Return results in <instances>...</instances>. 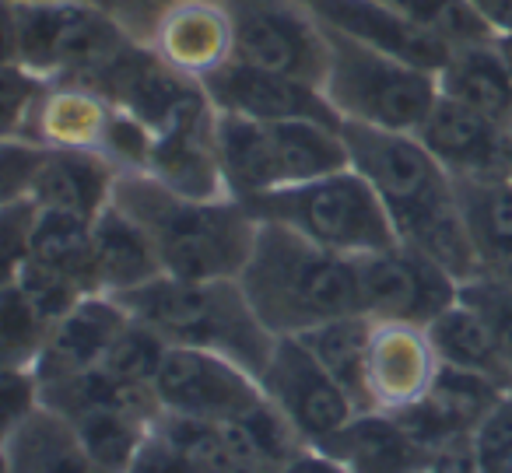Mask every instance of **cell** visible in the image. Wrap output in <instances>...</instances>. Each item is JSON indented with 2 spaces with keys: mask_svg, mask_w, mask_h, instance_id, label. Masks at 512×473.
<instances>
[{
  "mask_svg": "<svg viewBox=\"0 0 512 473\" xmlns=\"http://www.w3.org/2000/svg\"><path fill=\"white\" fill-rule=\"evenodd\" d=\"M43 407V386L32 368H4V431L18 428Z\"/></svg>",
  "mask_w": 512,
  "mask_h": 473,
  "instance_id": "obj_39",
  "label": "cell"
},
{
  "mask_svg": "<svg viewBox=\"0 0 512 473\" xmlns=\"http://www.w3.org/2000/svg\"><path fill=\"white\" fill-rule=\"evenodd\" d=\"M505 134H509V141H512V120H509V127H505Z\"/></svg>",
  "mask_w": 512,
  "mask_h": 473,
  "instance_id": "obj_50",
  "label": "cell"
},
{
  "mask_svg": "<svg viewBox=\"0 0 512 473\" xmlns=\"http://www.w3.org/2000/svg\"><path fill=\"white\" fill-rule=\"evenodd\" d=\"M355 267L362 312L376 323L428 326L460 298V281L404 242L358 256Z\"/></svg>",
  "mask_w": 512,
  "mask_h": 473,
  "instance_id": "obj_9",
  "label": "cell"
},
{
  "mask_svg": "<svg viewBox=\"0 0 512 473\" xmlns=\"http://www.w3.org/2000/svg\"><path fill=\"white\" fill-rule=\"evenodd\" d=\"M460 298H467L484 316V323L491 326L498 351H502L505 365H509V372H512V288L495 270H484L481 277L460 284Z\"/></svg>",
  "mask_w": 512,
  "mask_h": 473,
  "instance_id": "obj_36",
  "label": "cell"
},
{
  "mask_svg": "<svg viewBox=\"0 0 512 473\" xmlns=\"http://www.w3.org/2000/svg\"><path fill=\"white\" fill-rule=\"evenodd\" d=\"M179 4H190V0H113V15L137 43H151L158 22Z\"/></svg>",
  "mask_w": 512,
  "mask_h": 473,
  "instance_id": "obj_41",
  "label": "cell"
},
{
  "mask_svg": "<svg viewBox=\"0 0 512 473\" xmlns=\"http://www.w3.org/2000/svg\"><path fill=\"white\" fill-rule=\"evenodd\" d=\"M151 428L165 438L169 445H176L186 459H193L197 466H204L207 473H214L218 466L232 463L228 456V438H225V424L218 421H200V417H186V414H172L162 410L155 417Z\"/></svg>",
  "mask_w": 512,
  "mask_h": 473,
  "instance_id": "obj_33",
  "label": "cell"
},
{
  "mask_svg": "<svg viewBox=\"0 0 512 473\" xmlns=\"http://www.w3.org/2000/svg\"><path fill=\"white\" fill-rule=\"evenodd\" d=\"M50 326V319L25 298V291L15 281H4V291H0V354H4V368L36 365L46 337H50Z\"/></svg>",
  "mask_w": 512,
  "mask_h": 473,
  "instance_id": "obj_31",
  "label": "cell"
},
{
  "mask_svg": "<svg viewBox=\"0 0 512 473\" xmlns=\"http://www.w3.org/2000/svg\"><path fill=\"white\" fill-rule=\"evenodd\" d=\"M155 396L162 410L200 421H239L267 400L253 372L197 347H169L155 375Z\"/></svg>",
  "mask_w": 512,
  "mask_h": 473,
  "instance_id": "obj_10",
  "label": "cell"
},
{
  "mask_svg": "<svg viewBox=\"0 0 512 473\" xmlns=\"http://www.w3.org/2000/svg\"><path fill=\"white\" fill-rule=\"evenodd\" d=\"M214 473H281V470H271V466H256V463H225V466H218Z\"/></svg>",
  "mask_w": 512,
  "mask_h": 473,
  "instance_id": "obj_45",
  "label": "cell"
},
{
  "mask_svg": "<svg viewBox=\"0 0 512 473\" xmlns=\"http://www.w3.org/2000/svg\"><path fill=\"white\" fill-rule=\"evenodd\" d=\"M116 179L120 169L99 151L46 148L25 197L36 200L43 211H64L95 221L113 204Z\"/></svg>",
  "mask_w": 512,
  "mask_h": 473,
  "instance_id": "obj_17",
  "label": "cell"
},
{
  "mask_svg": "<svg viewBox=\"0 0 512 473\" xmlns=\"http://www.w3.org/2000/svg\"><path fill=\"white\" fill-rule=\"evenodd\" d=\"M4 281H15L18 288L25 291V298H29L50 323L64 319L81 298L95 295V291H88L78 277L64 274V270L43 267V263H36V260H25L22 267H18L15 274L4 277Z\"/></svg>",
  "mask_w": 512,
  "mask_h": 473,
  "instance_id": "obj_34",
  "label": "cell"
},
{
  "mask_svg": "<svg viewBox=\"0 0 512 473\" xmlns=\"http://www.w3.org/2000/svg\"><path fill=\"white\" fill-rule=\"evenodd\" d=\"M379 4H386L404 22H411L414 29L442 39L453 50L495 43L488 25L467 8V0H379Z\"/></svg>",
  "mask_w": 512,
  "mask_h": 473,
  "instance_id": "obj_30",
  "label": "cell"
},
{
  "mask_svg": "<svg viewBox=\"0 0 512 473\" xmlns=\"http://www.w3.org/2000/svg\"><path fill=\"white\" fill-rule=\"evenodd\" d=\"M151 50L190 78H204L214 67L232 60V25L221 0H190L158 22Z\"/></svg>",
  "mask_w": 512,
  "mask_h": 473,
  "instance_id": "obj_19",
  "label": "cell"
},
{
  "mask_svg": "<svg viewBox=\"0 0 512 473\" xmlns=\"http://www.w3.org/2000/svg\"><path fill=\"white\" fill-rule=\"evenodd\" d=\"M495 50H498V57H502L505 71H509V78H512V36H498L495 39Z\"/></svg>",
  "mask_w": 512,
  "mask_h": 473,
  "instance_id": "obj_46",
  "label": "cell"
},
{
  "mask_svg": "<svg viewBox=\"0 0 512 473\" xmlns=\"http://www.w3.org/2000/svg\"><path fill=\"white\" fill-rule=\"evenodd\" d=\"M4 466L18 473H109L50 407H39L18 428L4 431Z\"/></svg>",
  "mask_w": 512,
  "mask_h": 473,
  "instance_id": "obj_23",
  "label": "cell"
},
{
  "mask_svg": "<svg viewBox=\"0 0 512 473\" xmlns=\"http://www.w3.org/2000/svg\"><path fill=\"white\" fill-rule=\"evenodd\" d=\"M162 260L151 246L148 232L123 211L109 204L92 221V277L99 295H123L162 277Z\"/></svg>",
  "mask_w": 512,
  "mask_h": 473,
  "instance_id": "obj_21",
  "label": "cell"
},
{
  "mask_svg": "<svg viewBox=\"0 0 512 473\" xmlns=\"http://www.w3.org/2000/svg\"><path fill=\"white\" fill-rule=\"evenodd\" d=\"M505 179L512 183V141H509V151H505Z\"/></svg>",
  "mask_w": 512,
  "mask_h": 473,
  "instance_id": "obj_49",
  "label": "cell"
},
{
  "mask_svg": "<svg viewBox=\"0 0 512 473\" xmlns=\"http://www.w3.org/2000/svg\"><path fill=\"white\" fill-rule=\"evenodd\" d=\"M239 284L274 337H302L313 326L362 312L355 260L274 221L256 228Z\"/></svg>",
  "mask_w": 512,
  "mask_h": 473,
  "instance_id": "obj_3",
  "label": "cell"
},
{
  "mask_svg": "<svg viewBox=\"0 0 512 473\" xmlns=\"http://www.w3.org/2000/svg\"><path fill=\"white\" fill-rule=\"evenodd\" d=\"M414 473H477L474 456H470V435L442 445V449L432 456V463H428L425 470H414Z\"/></svg>",
  "mask_w": 512,
  "mask_h": 473,
  "instance_id": "obj_42",
  "label": "cell"
},
{
  "mask_svg": "<svg viewBox=\"0 0 512 473\" xmlns=\"http://www.w3.org/2000/svg\"><path fill=\"white\" fill-rule=\"evenodd\" d=\"M316 449L341 459L351 473H414L435 456L390 410H362Z\"/></svg>",
  "mask_w": 512,
  "mask_h": 473,
  "instance_id": "obj_18",
  "label": "cell"
},
{
  "mask_svg": "<svg viewBox=\"0 0 512 473\" xmlns=\"http://www.w3.org/2000/svg\"><path fill=\"white\" fill-rule=\"evenodd\" d=\"M242 204L253 211L256 221L285 225L306 235L316 246L334 249L351 260L400 242L379 193L351 165L330 172V176L309 179V183L260 193V197L242 200Z\"/></svg>",
  "mask_w": 512,
  "mask_h": 473,
  "instance_id": "obj_5",
  "label": "cell"
},
{
  "mask_svg": "<svg viewBox=\"0 0 512 473\" xmlns=\"http://www.w3.org/2000/svg\"><path fill=\"white\" fill-rule=\"evenodd\" d=\"M467 8L491 29V36H512V0H467Z\"/></svg>",
  "mask_w": 512,
  "mask_h": 473,
  "instance_id": "obj_44",
  "label": "cell"
},
{
  "mask_svg": "<svg viewBox=\"0 0 512 473\" xmlns=\"http://www.w3.org/2000/svg\"><path fill=\"white\" fill-rule=\"evenodd\" d=\"M43 267L64 270V274L78 277L88 291H95L92 277V221L78 218V214L64 211H39L36 232L29 242V256ZM22 260V263H25ZM99 295V291H95Z\"/></svg>",
  "mask_w": 512,
  "mask_h": 473,
  "instance_id": "obj_29",
  "label": "cell"
},
{
  "mask_svg": "<svg viewBox=\"0 0 512 473\" xmlns=\"http://www.w3.org/2000/svg\"><path fill=\"white\" fill-rule=\"evenodd\" d=\"M495 274L502 277V281H505V284H509V288H512V256H505V260L498 263V267H495Z\"/></svg>",
  "mask_w": 512,
  "mask_h": 473,
  "instance_id": "obj_48",
  "label": "cell"
},
{
  "mask_svg": "<svg viewBox=\"0 0 512 473\" xmlns=\"http://www.w3.org/2000/svg\"><path fill=\"white\" fill-rule=\"evenodd\" d=\"M439 92L463 106L477 109L488 120L509 127L512 120V78L498 57L495 43L453 50L449 64L439 71Z\"/></svg>",
  "mask_w": 512,
  "mask_h": 473,
  "instance_id": "obj_26",
  "label": "cell"
},
{
  "mask_svg": "<svg viewBox=\"0 0 512 473\" xmlns=\"http://www.w3.org/2000/svg\"><path fill=\"white\" fill-rule=\"evenodd\" d=\"M376 319L365 312H351V316L330 319L323 326H313L302 333V344L316 354L323 368L337 379V386L355 400L358 410H376L369 393V344Z\"/></svg>",
  "mask_w": 512,
  "mask_h": 473,
  "instance_id": "obj_25",
  "label": "cell"
},
{
  "mask_svg": "<svg viewBox=\"0 0 512 473\" xmlns=\"http://www.w3.org/2000/svg\"><path fill=\"white\" fill-rule=\"evenodd\" d=\"M351 169L379 193L397 239L425 253L460 284L481 277L484 256L463 218L456 179L421 144L418 134L341 123Z\"/></svg>",
  "mask_w": 512,
  "mask_h": 473,
  "instance_id": "obj_1",
  "label": "cell"
},
{
  "mask_svg": "<svg viewBox=\"0 0 512 473\" xmlns=\"http://www.w3.org/2000/svg\"><path fill=\"white\" fill-rule=\"evenodd\" d=\"M330 43V67L323 95L341 123L418 134L439 99V74L379 53L323 22Z\"/></svg>",
  "mask_w": 512,
  "mask_h": 473,
  "instance_id": "obj_6",
  "label": "cell"
},
{
  "mask_svg": "<svg viewBox=\"0 0 512 473\" xmlns=\"http://www.w3.org/2000/svg\"><path fill=\"white\" fill-rule=\"evenodd\" d=\"M4 473H18V470H15V466H4Z\"/></svg>",
  "mask_w": 512,
  "mask_h": 473,
  "instance_id": "obj_51",
  "label": "cell"
},
{
  "mask_svg": "<svg viewBox=\"0 0 512 473\" xmlns=\"http://www.w3.org/2000/svg\"><path fill=\"white\" fill-rule=\"evenodd\" d=\"M232 25V57L260 71L323 88L330 43L306 0H221Z\"/></svg>",
  "mask_w": 512,
  "mask_h": 473,
  "instance_id": "obj_8",
  "label": "cell"
},
{
  "mask_svg": "<svg viewBox=\"0 0 512 473\" xmlns=\"http://www.w3.org/2000/svg\"><path fill=\"white\" fill-rule=\"evenodd\" d=\"M43 207L32 197L4 200L0 207V242H4V277L15 274L22 267V260L29 256V242L36 232V221Z\"/></svg>",
  "mask_w": 512,
  "mask_h": 473,
  "instance_id": "obj_37",
  "label": "cell"
},
{
  "mask_svg": "<svg viewBox=\"0 0 512 473\" xmlns=\"http://www.w3.org/2000/svg\"><path fill=\"white\" fill-rule=\"evenodd\" d=\"M113 200L148 232L169 277H239L253 253L260 221L239 197L197 200L169 190L148 172H120Z\"/></svg>",
  "mask_w": 512,
  "mask_h": 473,
  "instance_id": "obj_2",
  "label": "cell"
},
{
  "mask_svg": "<svg viewBox=\"0 0 512 473\" xmlns=\"http://www.w3.org/2000/svg\"><path fill=\"white\" fill-rule=\"evenodd\" d=\"M214 120H218V109L211 116H204V120L190 123V127H179L155 137V148H151L148 169L144 172L155 176L158 183H165L169 190L183 193V197H197V200L232 197L218 162Z\"/></svg>",
  "mask_w": 512,
  "mask_h": 473,
  "instance_id": "obj_22",
  "label": "cell"
},
{
  "mask_svg": "<svg viewBox=\"0 0 512 473\" xmlns=\"http://www.w3.org/2000/svg\"><path fill=\"white\" fill-rule=\"evenodd\" d=\"M169 344L158 337L151 326H144L141 319L130 316V323L120 330V337L109 344L106 358L99 361L109 375H116L120 382H137V386H155V375L162 368Z\"/></svg>",
  "mask_w": 512,
  "mask_h": 473,
  "instance_id": "obj_32",
  "label": "cell"
},
{
  "mask_svg": "<svg viewBox=\"0 0 512 473\" xmlns=\"http://www.w3.org/2000/svg\"><path fill=\"white\" fill-rule=\"evenodd\" d=\"M8 60L46 81H85L127 39H134L109 8L57 0V4H8L4 0Z\"/></svg>",
  "mask_w": 512,
  "mask_h": 473,
  "instance_id": "obj_7",
  "label": "cell"
},
{
  "mask_svg": "<svg viewBox=\"0 0 512 473\" xmlns=\"http://www.w3.org/2000/svg\"><path fill=\"white\" fill-rule=\"evenodd\" d=\"M425 333L432 340L439 365L484 375V379H495L512 389V372L505 365L502 351H498L495 333H491V326L484 323V316L467 298H456L446 312H439L425 326Z\"/></svg>",
  "mask_w": 512,
  "mask_h": 473,
  "instance_id": "obj_24",
  "label": "cell"
},
{
  "mask_svg": "<svg viewBox=\"0 0 512 473\" xmlns=\"http://www.w3.org/2000/svg\"><path fill=\"white\" fill-rule=\"evenodd\" d=\"M456 193L484 267L495 270L505 256H512V183L505 176L456 179Z\"/></svg>",
  "mask_w": 512,
  "mask_h": 473,
  "instance_id": "obj_27",
  "label": "cell"
},
{
  "mask_svg": "<svg viewBox=\"0 0 512 473\" xmlns=\"http://www.w3.org/2000/svg\"><path fill=\"white\" fill-rule=\"evenodd\" d=\"M477 473H512V389L470 431Z\"/></svg>",
  "mask_w": 512,
  "mask_h": 473,
  "instance_id": "obj_35",
  "label": "cell"
},
{
  "mask_svg": "<svg viewBox=\"0 0 512 473\" xmlns=\"http://www.w3.org/2000/svg\"><path fill=\"white\" fill-rule=\"evenodd\" d=\"M264 396L295 424L306 445H323L362 410L299 337H278L260 372Z\"/></svg>",
  "mask_w": 512,
  "mask_h": 473,
  "instance_id": "obj_11",
  "label": "cell"
},
{
  "mask_svg": "<svg viewBox=\"0 0 512 473\" xmlns=\"http://www.w3.org/2000/svg\"><path fill=\"white\" fill-rule=\"evenodd\" d=\"M281 473H351V470L341 463V459L330 456V452L316 449V445H306V449H299L285 466H281Z\"/></svg>",
  "mask_w": 512,
  "mask_h": 473,
  "instance_id": "obj_43",
  "label": "cell"
},
{
  "mask_svg": "<svg viewBox=\"0 0 512 473\" xmlns=\"http://www.w3.org/2000/svg\"><path fill=\"white\" fill-rule=\"evenodd\" d=\"M418 137L453 179H498L505 176L509 134L502 123L439 92L432 113L418 127Z\"/></svg>",
  "mask_w": 512,
  "mask_h": 473,
  "instance_id": "obj_13",
  "label": "cell"
},
{
  "mask_svg": "<svg viewBox=\"0 0 512 473\" xmlns=\"http://www.w3.org/2000/svg\"><path fill=\"white\" fill-rule=\"evenodd\" d=\"M74 431H78L81 445L92 452V459H99L109 473H123L134 459V452L141 449V442L151 431V417L137 414L127 407H92L81 410L74 417H64Z\"/></svg>",
  "mask_w": 512,
  "mask_h": 473,
  "instance_id": "obj_28",
  "label": "cell"
},
{
  "mask_svg": "<svg viewBox=\"0 0 512 473\" xmlns=\"http://www.w3.org/2000/svg\"><path fill=\"white\" fill-rule=\"evenodd\" d=\"M130 323V312L113 295H88L67 312L64 319L50 326V337L43 344V354L36 358L39 386L60 382L67 375H78L85 368H95L106 358L109 344L120 337V330Z\"/></svg>",
  "mask_w": 512,
  "mask_h": 473,
  "instance_id": "obj_16",
  "label": "cell"
},
{
  "mask_svg": "<svg viewBox=\"0 0 512 473\" xmlns=\"http://www.w3.org/2000/svg\"><path fill=\"white\" fill-rule=\"evenodd\" d=\"M8 4H57V0H8ZM78 4H95V8L113 11V0H78Z\"/></svg>",
  "mask_w": 512,
  "mask_h": 473,
  "instance_id": "obj_47",
  "label": "cell"
},
{
  "mask_svg": "<svg viewBox=\"0 0 512 473\" xmlns=\"http://www.w3.org/2000/svg\"><path fill=\"white\" fill-rule=\"evenodd\" d=\"M113 298H120L123 309L151 326L169 347L214 351L221 358H232L256 379L278 344V337L253 312L239 277L183 281V277L162 274Z\"/></svg>",
  "mask_w": 512,
  "mask_h": 473,
  "instance_id": "obj_4",
  "label": "cell"
},
{
  "mask_svg": "<svg viewBox=\"0 0 512 473\" xmlns=\"http://www.w3.org/2000/svg\"><path fill=\"white\" fill-rule=\"evenodd\" d=\"M113 113L116 106L106 95L92 92L85 85H74V81H50L29 127L18 137L46 144V148H78L102 155Z\"/></svg>",
  "mask_w": 512,
  "mask_h": 473,
  "instance_id": "obj_20",
  "label": "cell"
},
{
  "mask_svg": "<svg viewBox=\"0 0 512 473\" xmlns=\"http://www.w3.org/2000/svg\"><path fill=\"white\" fill-rule=\"evenodd\" d=\"M200 85H204L211 106L228 116H246V120L260 123L320 120L341 127V116L334 113L323 88L274 71H260V67L242 64L235 57L204 74Z\"/></svg>",
  "mask_w": 512,
  "mask_h": 473,
  "instance_id": "obj_12",
  "label": "cell"
},
{
  "mask_svg": "<svg viewBox=\"0 0 512 473\" xmlns=\"http://www.w3.org/2000/svg\"><path fill=\"white\" fill-rule=\"evenodd\" d=\"M123 473H207V470L193 463V459H186L176 445H169L155 428H151L148 438L141 442V449L134 452V459H130V466Z\"/></svg>",
  "mask_w": 512,
  "mask_h": 473,
  "instance_id": "obj_40",
  "label": "cell"
},
{
  "mask_svg": "<svg viewBox=\"0 0 512 473\" xmlns=\"http://www.w3.org/2000/svg\"><path fill=\"white\" fill-rule=\"evenodd\" d=\"M306 4L320 22L334 25L337 32L379 53H390L404 64L421 67V71L439 74L453 57V46L414 29L411 22H404L397 11H390L379 0H306Z\"/></svg>",
  "mask_w": 512,
  "mask_h": 473,
  "instance_id": "obj_14",
  "label": "cell"
},
{
  "mask_svg": "<svg viewBox=\"0 0 512 473\" xmlns=\"http://www.w3.org/2000/svg\"><path fill=\"white\" fill-rule=\"evenodd\" d=\"M46 155V144L25 141V137H4V158H0V186L4 200H18L29 193L32 176Z\"/></svg>",
  "mask_w": 512,
  "mask_h": 473,
  "instance_id": "obj_38",
  "label": "cell"
},
{
  "mask_svg": "<svg viewBox=\"0 0 512 473\" xmlns=\"http://www.w3.org/2000/svg\"><path fill=\"white\" fill-rule=\"evenodd\" d=\"M439 358L425 326L376 323L369 344V393L376 410H404L432 389Z\"/></svg>",
  "mask_w": 512,
  "mask_h": 473,
  "instance_id": "obj_15",
  "label": "cell"
}]
</instances>
